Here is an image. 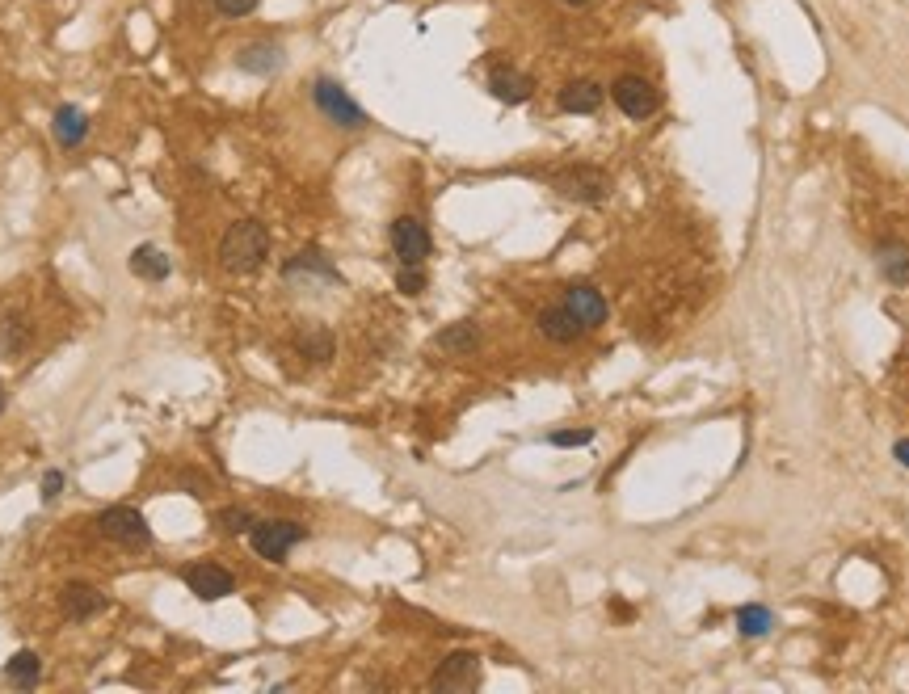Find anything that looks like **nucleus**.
I'll list each match as a JSON object with an SVG mask.
<instances>
[{
	"mask_svg": "<svg viewBox=\"0 0 909 694\" xmlns=\"http://www.w3.org/2000/svg\"><path fill=\"white\" fill-rule=\"evenodd\" d=\"M564 308H569L585 329H594V324H602L606 320V299H602V291H594V287H569V299H564Z\"/></svg>",
	"mask_w": 909,
	"mask_h": 694,
	"instance_id": "14",
	"label": "nucleus"
},
{
	"mask_svg": "<svg viewBox=\"0 0 909 694\" xmlns=\"http://www.w3.org/2000/svg\"><path fill=\"white\" fill-rule=\"evenodd\" d=\"M308 539V526L303 522H291V518H274V522H253L249 530V543L261 560H270V564H282L287 560V551L295 543Z\"/></svg>",
	"mask_w": 909,
	"mask_h": 694,
	"instance_id": "3",
	"label": "nucleus"
},
{
	"mask_svg": "<svg viewBox=\"0 0 909 694\" xmlns=\"http://www.w3.org/2000/svg\"><path fill=\"white\" fill-rule=\"evenodd\" d=\"M897 459L909 467V438H901V442H897Z\"/></svg>",
	"mask_w": 909,
	"mask_h": 694,
	"instance_id": "30",
	"label": "nucleus"
},
{
	"mask_svg": "<svg viewBox=\"0 0 909 694\" xmlns=\"http://www.w3.org/2000/svg\"><path fill=\"white\" fill-rule=\"evenodd\" d=\"M5 404H9V396H5V383H0V413H5Z\"/></svg>",
	"mask_w": 909,
	"mask_h": 694,
	"instance_id": "31",
	"label": "nucleus"
},
{
	"mask_svg": "<svg viewBox=\"0 0 909 694\" xmlns=\"http://www.w3.org/2000/svg\"><path fill=\"white\" fill-rule=\"evenodd\" d=\"M611 97H615V106L628 114V118H649L661 106L657 89L644 76H619L615 85H611Z\"/></svg>",
	"mask_w": 909,
	"mask_h": 694,
	"instance_id": "6",
	"label": "nucleus"
},
{
	"mask_svg": "<svg viewBox=\"0 0 909 694\" xmlns=\"http://www.w3.org/2000/svg\"><path fill=\"white\" fill-rule=\"evenodd\" d=\"M476 345H480V333H476V324H468V320L447 324V329L438 333V350H447V354H472Z\"/></svg>",
	"mask_w": 909,
	"mask_h": 694,
	"instance_id": "19",
	"label": "nucleus"
},
{
	"mask_svg": "<svg viewBox=\"0 0 909 694\" xmlns=\"http://www.w3.org/2000/svg\"><path fill=\"white\" fill-rule=\"evenodd\" d=\"M261 0H215V13L219 17H249Z\"/></svg>",
	"mask_w": 909,
	"mask_h": 694,
	"instance_id": "27",
	"label": "nucleus"
},
{
	"mask_svg": "<svg viewBox=\"0 0 909 694\" xmlns=\"http://www.w3.org/2000/svg\"><path fill=\"white\" fill-rule=\"evenodd\" d=\"M548 442L552 446H585V442H594V430H556Z\"/></svg>",
	"mask_w": 909,
	"mask_h": 694,
	"instance_id": "28",
	"label": "nucleus"
},
{
	"mask_svg": "<svg viewBox=\"0 0 909 694\" xmlns=\"http://www.w3.org/2000/svg\"><path fill=\"white\" fill-rule=\"evenodd\" d=\"M489 89H493L497 101H505V106H522V101H531V93H535L531 76H522L514 68H493Z\"/></svg>",
	"mask_w": 909,
	"mask_h": 694,
	"instance_id": "12",
	"label": "nucleus"
},
{
	"mask_svg": "<svg viewBox=\"0 0 909 694\" xmlns=\"http://www.w3.org/2000/svg\"><path fill=\"white\" fill-rule=\"evenodd\" d=\"M59 493H64V472H47V476H43V501L51 505Z\"/></svg>",
	"mask_w": 909,
	"mask_h": 694,
	"instance_id": "29",
	"label": "nucleus"
},
{
	"mask_svg": "<svg viewBox=\"0 0 909 694\" xmlns=\"http://www.w3.org/2000/svg\"><path fill=\"white\" fill-rule=\"evenodd\" d=\"M539 333L548 341H556V345H569V341H577L585 333V324L560 303V308H543L539 312Z\"/></svg>",
	"mask_w": 909,
	"mask_h": 694,
	"instance_id": "11",
	"label": "nucleus"
},
{
	"mask_svg": "<svg viewBox=\"0 0 909 694\" xmlns=\"http://www.w3.org/2000/svg\"><path fill=\"white\" fill-rule=\"evenodd\" d=\"M26 345H30V324L22 316H5L0 320V354H5L9 362H17L26 354Z\"/></svg>",
	"mask_w": 909,
	"mask_h": 694,
	"instance_id": "17",
	"label": "nucleus"
},
{
	"mask_svg": "<svg viewBox=\"0 0 909 694\" xmlns=\"http://www.w3.org/2000/svg\"><path fill=\"white\" fill-rule=\"evenodd\" d=\"M737 627H741V636H766V631H771V610H766V606H745L737 615Z\"/></svg>",
	"mask_w": 909,
	"mask_h": 694,
	"instance_id": "25",
	"label": "nucleus"
},
{
	"mask_svg": "<svg viewBox=\"0 0 909 694\" xmlns=\"http://www.w3.org/2000/svg\"><path fill=\"white\" fill-rule=\"evenodd\" d=\"M97 530L106 535L110 543L118 547H127V551H144L152 543V526L144 522V514L131 505H110V509H101L97 514Z\"/></svg>",
	"mask_w": 909,
	"mask_h": 694,
	"instance_id": "2",
	"label": "nucleus"
},
{
	"mask_svg": "<svg viewBox=\"0 0 909 694\" xmlns=\"http://www.w3.org/2000/svg\"><path fill=\"white\" fill-rule=\"evenodd\" d=\"M299 274H320V278L337 282V270H333V265L320 257L316 249H303V253H295V257L287 261V278H299Z\"/></svg>",
	"mask_w": 909,
	"mask_h": 694,
	"instance_id": "21",
	"label": "nucleus"
},
{
	"mask_svg": "<svg viewBox=\"0 0 909 694\" xmlns=\"http://www.w3.org/2000/svg\"><path fill=\"white\" fill-rule=\"evenodd\" d=\"M312 97H316V106L320 114H325L329 122H337V127H346V131H358V127H367V114H362L358 101L337 85V80H316L312 85Z\"/></svg>",
	"mask_w": 909,
	"mask_h": 694,
	"instance_id": "4",
	"label": "nucleus"
},
{
	"mask_svg": "<svg viewBox=\"0 0 909 694\" xmlns=\"http://www.w3.org/2000/svg\"><path fill=\"white\" fill-rule=\"evenodd\" d=\"M59 606H64V615L72 623H85L93 615H101L106 610V594H101L97 585H85V581H72L64 594H59Z\"/></svg>",
	"mask_w": 909,
	"mask_h": 694,
	"instance_id": "10",
	"label": "nucleus"
},
{
	"mask_svg": "<svg viewBox=\"0 0 909 694\" xmlns=\"http://www.w3.org/2000/svg\"><path fill=\"white\" fill-rule=\"evenodd\" d=\"M181 581H186V589L202 602H219V598H228L236 589V577L228 573V568H219V564H190L186 573H181Z\"/></svg>",
	"mask_w": 909,
	"mask_h": 694,
	"instance_id": "7",
	"label": "nucleus"
},
{
	"mask_svg": "<svg viewBox=\"0 0 909 694\" xmlns=\"http://www.w3.org/2000/svg\"><path fill=\"white\" fill-rule=\"evenodd\" d=\"M299 350L308 354L312 362H329L333 358V333L329 329H308L299 337Z\"/></svg>",
	"mask_w": 909,
	"mask_h": 694,
	"instance_id": "24",
	"label": "nucleus"
},
{
	"mask_svg": "<svg viewBox=\"0 0 909 694\" xmlns=\"http://www.w3.org/2000/svg\"><path fill=\"white\" fill-rule=\"evenodd\" d=\"M131 270H135V278H144V282H165L169 270H173V261H169V253L160 249V244H139V249L131 253Z\"/></svg>",
	"mask_w": 909,
	"mask_h": 694,
	"instance_id": "15",
	"label": "nucleus"
},
{
	"mask_svg": "<svg viewBox=\"0 0 909 694\" xmlns=\"http://www.w3.org/2000/svg\"><path fill=\"white\" fill-rule=\"evenodd\" d=\"M396 287L404 295H421V287H426V274H421V265H404L400 278H396Z\"/></svg>",
	"mask_w": 909,
	"mask_h": 694,
	"instance_id": "26",
	"label": "nucleus"
},
{
	"mask_svg": "<svg viewBox=\"0 0 909 694\" xmlns=\"http://www.w3.org/2000/svg\"><path fill=\"white\" fill-rule=\"evenodd\" d=\"M556 190H560L564 198L602 202L606 194H611V181H606V173H598V169H569V173L556 177Z\"/></svg>",
	"mask_w": 909,
	"mask_h": 694,
	"instance_id": "8",
	"label": "nucleus"
},
{
	"mask_svg": "<svg viewBox=\"0 0 909 694\" xmlns=\"http://www.w3.org/2000/svg\"><path fill=\"white\" fill-rule=\"evenodd\" d=\"M5 678L13 686H38V678H43V661H38V652H30V648L13 652L9 665H5Z\"/></svg>",
	"mask_w": 909,
	"mask_h": 694,
	"instance_id": "18",
	"label": "nucleus"
},
{
	"mask_svg": "<svg viewBox=\"0 0 909 694\" xmlns=\"http://www.w3.org/2000/svg\"><path fill=\"white\" fill-rule=\"evenodd\" d=\"M602 85H594V80H573V85H564L560 89V110L564 114H594L602 106Z\"/></svg>",
	"mask_w": 909,
	"mask_h": 694,
	"instance_id": "16",
	"label": "nucleus"
},
{
	"mask_svg": "<svg viewBox=\"0 0 909 694\" xmlns=\"http://www.w3.org/2000/svg\"><path fill=\"white\" fill-rule=\"evenodd\" d=\"M236 64L245 68V72H274L282 64V51L270 47V43H253V47H245V51L236 55Z\"/></svg>",
	"mask_w": 909,
	"mask_h": 694,
	"instance_id": "20",
	"label": "nucleus"
},
{
	"mask_svg": "<svg viewBox=\"0 0 909 694\" xmlns=\"http://www.w3.org/2000/svg\"><path fill=\"white\" fill-rule=\"evenodd\" d=\"M880 270L893 282H909V249L905 244H884L880 249Z\"/></svg>",
	"mask_w": 909,
	"mask_h": 694,
	"instance_id": "22",
	"label": "nucleus"
},
{
	"mask_svg": "<svg viewBox=\"0 0 909 694\" xmlns=\"http://www.w3.org/2000/svg\"><path fill=\"white\" fill-rule=\"evenodd\" d=\"M392 249H396V257H400L404 265H421V261L430 257L434 240H430V232H426V223H421V219L400 215V219L392 223Z\"/></svg>",
	"mask_w": 909,
	"mask_h": 694,
	"instance_id": "5",
	"label": "nucleus"
},
{
	"mask_svg": "<svg viewBox=\"0 0 909 694\" xmlns=\"http://www.w3.org/2000/svg\"><path fill=\"white\" fill-rule=\"evenodd\" d=\"M51 131L59 139V148H76V144H85V135H89V118L80 106H59L51 118Z\"/></svg>",
	"mask_w": 909,
	"mask_h": 694,
	"instance_id": "13",
	"label": "nucleus"
},
{
	"mask_svg": "<svg viewBox=\"0 0 909 694\" xmlns=\"http://www.w3.org/2000/svg\"><path fill=\"white\" fill-rule=\"evenodd\" d=\"M270 253V232H266V223H257V219H240L228 228L224 244H219V257H224V265L232 274H253L261 261H266Z\"/></svg>",
	"mask_w": 909,
	"mask_h": 694,
	"instance_id": "1",
	"label": "nucleus"
},
{
	"mask_svg": "<svg viewBox=\"0 0 909 694\" xmlns=\"http://www.w3.org/2000/svg\"><path fill=\"white\" fill-rule=\"evenodd\" d=\"M480 682V657L476 652H455L434 673V690H472Z\"/></svg>",
	"mask_w": 909,
	"mask_h": 694,
	"instance_id": "9",
	"label": "nucleus"
},
{
	"mask_svg": "<svg viewBox=\"0 0 909 694\" xmlns=\"http://www.w3.org/2000/svg\"><path fill=\"white\" fill-rule=\"evenodd\" d=\"M215 522H219V530H224V535H249L257 518L249 514L245 505H228V509H219V514H215Z\"/></svg>",
	"mask_w": 909,
	"mask_h": 694,
	"instance_id": "23",
	"label": "nucleus"
},
{
	"mask_svg": "<svg viewBox=\"0 0 909 694\" xmlns=\"http://www.w3.org/2000/svg\"><path fill=\"white\" fill-rule=\"evenodd\" d=\"M564 5H573V9H581V5H590V0H564Z\"/></svg>",
	"mask_w": 909,
	"mask_h": 694,
	"instance_id": "32",
	"label": "nucleus"
}]
</instances>
